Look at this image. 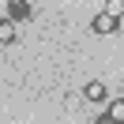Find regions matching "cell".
<instances>
[{
    "label": "cell",
    "mask_w": 124,
    "mask_h": 124,
    "mask_svg": "<svg viewBox=\"0 0 124 124\" xmlns=\"http://www.w3.org/2000/svg\"><path fill=\"white\" fill-rule=\"evenodd\" d=\"M105 11H109V15H116V19H124V8L116 4V0H109V4H105Z\"/></svg>",
    "instance_id": "8992f818"
},
{
    "label": "cell",
    "mask_w": 124,
    "mask_h": 124,
    "mask_svg": "<svg viewBox=\"0 0 124 124\" xmlns=\"http://www.w3.org/2000/svg\"><path fill=\"white\" fill-rule=\"evenodd\" d=\"M94 124H113V120H109V116H98V120H94Z\"/></svg>",
    "instance_id": "52a82bcc"
},
{
    "label": "cell",
    "mask_w": 124,
    "mask_h": 124,
    "mask_svg": "<svg viewBox=\"0 0 124 124\" xmlns=\"http://www.w3.org/2000/svg\"><path fill=\"white\" fill-rule=\"evenodd\" d=\"M4 11H8L4 19H11V23H19V19H30V15H34V4H26V0H11V4H8Z\"/></svg>",
    "instance_id": "6da1fadb"
},
{
    "label": "cell",
    "mask_w": 124,
    "mask_h": 124,
    "mask_svg": "<svg viewBox=\"0 0 124 124\" xmlns=\"http://www.w3.org/2000/svg\"><path fill=\"white\" fill-rule=\"evenodd\" d=\"M116 26H120V19H116V15H109V11L94 15V34H113Z\"/></svg>",
    "instance_id": "7a4b0ae2"
},
{
    "label": "cell",
    "mask_w": 124,
    "mask_h": 124,
    "mask_svg": "<svg viewBox=\"0 0 124 124\" xmlns=\"http://www.w3.org/2000/svg\"><path fill=\"white\" fill-rule=\"evenodd\" d=\"M83 98H86V101H105V83L90 79V83L83 86Z\"/></svg>",
    "instance_id": "3957f363"
},
{
    "label": "cell",
    "mask_w": 124,
    "mask_h": 124,
    "mask_svg": "<svg viewBox=\"0 0 124 124\" xmlns=\"http://www.w3.org/2000/svg\"><path fill=\"white\" fill-rule=\"evenodd\" d=\"M0 41H4V45L19 41V30H15V23H11V19H0Z\"/></svg>",
    "instance_id": "277c9868"
},
{
    "label": "cell",
    "mask_w": 124,
    "mask_h": 124,
    "mask_svg": "<svg viewBox=\"0 0 124 124\" xmlns=\"http://www.w3.org/2000/svg\"><path fill=\"white\" fill-rule=\"evenodd\" d=\"M109 120H113V124H124V98H116V101H109Z\"/></svg>",
    "instance_id": "5b68a950"
}]
</instances>
